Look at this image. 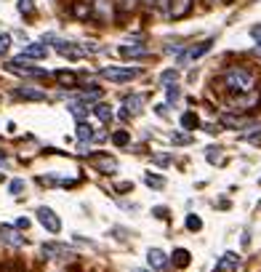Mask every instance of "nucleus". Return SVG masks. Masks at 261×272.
Masks as SVG:
<instances>
[{
	"mask_svg": "<svg viewBox=\"0 0 261 272\" xmlns=\"http://www.w3.org/2000/svg\"><path fill=\"white\" fill-rule=\"evenodd\" d=\"M155 216L157 219H166V208H155Z\"/></svg>",
	"mask_w": 261,
	"mask_h": 272,
	"instance_id": "27",
	"label": "nucleus"
},
{
	"mask_svg": "<svg viewBox=\"0 0 261 272\" xmlns=\"http://www.w3.org/2000/svg\"><path fill=\"white\" fill-rule=\"evenodd\" d=\"M173 141H176V144H186V141H189V136H184V134H176V136H173Z\"/></svg>",
	"mask_w": 261,
	"mask_h": 272,
	"instance_id": "24",
	"label": "nucleus"
},
{
	"mask_svg": "<svg viewBox=\"0 0 261 272\" xmlns=\"http://www.w3.org/2000/svg\"><path fill=\"white\" fill-rule=\"evenodd\" d=\"M186 230H192V232L203 230V219L195 216V214H189V216H186Z\"/></svg>",
	"mask_w": 261,
	"mask_h": 272,
	"instance_id": "15",
	"label": "nucleus"
},
{
	"mask_svg": "<svg viewBox=\"0 0 261 272\" xmlns=\"http://www.w3.org/2000/svg\"><path fill=\"white\" fill-rule=\"evenodd\" d=\"M208 48H211V43L205 40L203 45H197V48H192V51H189V59H197V56H203V54H205Z\"/></svg>",
	"mask_w": 261,
	"mask_h": 272,
	"instance_id": "19",
	"label": "nucleus"
},
{
	"mask_svg": "<svg viewBox=\"0 0 261 272\" xmlns=\"http://www.w3.org/2000/svg\"><path fill=\"white\" fill-rule=\"evenodd\" d=\"M77 139H80V141H86V139H93V128L83 123V126L77 128Z\"/></svg>",
	"mask_w": 261,
	"mask_h": 272,
	"instance_id": "17",
	"label": "nucleus"
},
{
	"mask_svg": "<svg viewBox=\"0 0 261 272\" xmlns=\"http://www.w3.org/2000/svg\"><path fill=\"white\" fill-rule=\"evenodd\" d=\"M16 227H19V230H27V227H30V222H27V219H19V222H16Z\"/></svg>",
	"mask_w": 261,
	"mask_h": 272,
	"instance_id": "26",
	"label": "nucleus"
},
{
	"mask_svg": "<svg viewBox=\"0 0 261 272\" xmlns=\"http://www.w3.org/2000/svg\"><path fill=\"white\" fill-rule=\"evenodd\" d=\"M72 14H75L77 19H86V16H91V3H88V0L75 3V5H72Z\"/></svg>",
	"mask_w": 261,
	"mask_h": 272,
	"instance_id": "11",
	"label": "nucleus"
},
{
	"mask_svg": "<svg viewBox=\"0 0 261 272\" xmlns=\"http://www.w3.org/2000/svg\"><path fill=\"white\" fill-rule=\"evenodd\" d=\"M168 160H171V157H168V155H157V157H155V163H157V166H166Z\"/></svg>",
	"mask_w": 261,
	"mask_h": 272,
	"instance_id": "25",
	"label": "nucleus"
},
{
	"mask_svg": "<svg viewBox=\"0 0 261 272\" xmlns=\"http://www.w3.org/2000/svg\"><path fill=\"white\" fill-rule=\"evenodd\" d=\"M224 3H226V0H224Z\"/></svg>",
	"mask_w": 261,
	"mask_h": 272,
	"instance_id": "33",
	"label": "nucleus"
},
{
	"mask_svg": "<svg viewBox=\"0 0 261 272\" xmlns=\"http://www.w3.org/2000/svg\"><path fill=\"white\" fill-rule=\"evenodd\" d=\"M14 96L16 99H27V101H43L45 99L43 91H35V88H16Z\"/></svg>",
	"mask_w": 261,
	"mask_h": 272,
	"instance_id": "7",
	"label": "nucleus"
},
{
	"mask_svg": "<svg viewBox=\"0 0 261 272\" xmlns=\"http://www.w3.org/2000/svg\"><path fill=\"white\" fill-rule=\"evenodd\" d=\"M45 54H48L45 43H32V45H27V48H24V54H21V56H27V59H43Z\"/></svg>",
	"mask_w": 261,
	"mask_h": 272,
	"instance_id": "8",
	"label": "nucleus"
},
{
	"mask_svg": "<svg viewBox=\"0 0 261 272\" xmlns=\"http://www.w3.org/2000/svg\"><path fill=\"white\" fill-rule=\"evenodd\" d=\"M147 184H149V187H155V190H160V187L166 184V181H163L160 176H152V174H147Z\"/></svg>",
	"mask_w": 261,
	"mask_h": 272,
	"instance_id": "20",
	"label": "nucleus"
},
{
	"mask_svg": "<svg viewBox=\"0 0 261 272\" xmlns=\"http://www.w3.org/2000/svg\"><path fill=\"white\" fill-rule=\"evenodd\" d=\"M0 160H5V150H0Z\"/></svg>",
	"mask_w": 261,
	"mask_h": 272,
	"instance_id": "30",
	"label": "nucleus"
},
{
	"mask_svg": "<svg viewBox=\"0 0 261 272\" xmlns=\"http://www.w3.org/2000/svg\"><path fill=\"white\" fill-rule=\"evenodd\" d=\"M8 190H11V192H14V195H19V192H21V190H24V181H21V179L11 181V187H8Z\"/></svg>",
	"mask_w": 261,
	"mask_h": 272,
	"instance_id": "22",
	"label": "nucleus"
},
{
	"mask_svg": "<svg viewBox=\"0 0 261 272\" xmlns=\"http://www.w3.org/2000/svg\"><path fill=\"white\" fill-rule=\"evenodd\" d=\"M141 3H144V5H155V0H141Z\"/></svg>",
	"mask_w": 261,
	"mask_h": 272,
	"instance_id": "29",
	"label": "nucleus"
},
{
	"mask_svg": "<svg viewBox=\"0 0 261 272\" xmlns=\"http://www.w3.org/2000/svg\"><path fill=\"white\" fill-rule=\"evenodd\" d=\"M147 264H149V270L163 272V270H166L171 262H168V256L160 251V248H149V251H147Z\"/></svg>",
	"mask_w": 261,
	"mask_h": 272,
	"instance_id": "4",
	"label": "nucleus"
},
{
	"mask_svg": "<svg viewBox=\"0 0 261 272\" xmlns=\"http://www.w3.org/2000/svg\"><path fill=\"white\" fill-rule=\"evenodd\" d=\"M37 222H40L45 227V232H51V235H59V232H61V219L56 216L51 208H45V206L37 208Z\"/></svg>",
	"mask_w": 261,
	"mask_h": 272,
	"instance_id": "2",
	"label": "nucleus"
},
{
	"mask_svg": "<svg viewBox=\"0 0 261 272\" xmlns=\"http://www.w3.org/2000/svg\"><path fill=\"white\" fill-rule=\"evenodd\" d=\"M56 78H59L64 86H70V88H72V86H77V78L72 75V72H64V70H61V72H56Z\"/></svg>",
	"mask_w": 261,
	"mask_h": 272,
	"instance_id": "13",
	"label": "nucleus"
},
{
	"mask_svg": "<svg viewBox=\"0 0 261 272\" xmlns=\"http://www.w3.org/2000/svg\"><path fill=\"white\" fill-rule=\"evenodd\" d=\"M93 112H96V117H99V120H112V110H107V104H96Z\"/></svg>",
	"mask_w": 261,
	"mask_h": 272,
	"instance_id": "14",
	"label": "nucleus"
},
{
	"mask_svg": "<svg viewBox=\"0 0 261 272\" xmlns=\"http://www.w3.org/2000/svg\"><path fill=\"white\" fill-rule=\"evenodd\" d=\"M219 267L221 270H237V267H240V256H237V253H232V251H226L224 256H221Z\"/></svg>",
	"mask_w": 261,
	"mask_h": 272,
	"instance_id": "9",
	"label": "nucleus"
},
{
	"mask_svg": "<svg viewBox=\"0 0 261 272\" xmlns=\"http://www.w3.org/2000/svg\"><path fill=\"white\" fill-rule=\"evenodd\" d=\"M197 126H200V120H197L195 112H184V115H181V128L192 131V128H197Z\"/></svg>",
	"mask_w": 261,
	"mask_h": 272,
	"instance_id": "12",
	"label": "nucleus"
},
{
	"mask_svg": "<svg viewBox=\"0 0 261 272\" xmlns=\"http://www.w3.org/2000/svg\"><path fill=\"white\" fill-rule=\"evenodd\" d=\"M256 80L259 75L253 70H248V67H229L224 72V86L229 91H237V94H251L256 88Z\"/></svg>",
	"mask_w": 261,
	"mask_h": 272,
	"instance_id": "1",
	"label": "nucleus"
},
{
	"mask_svg": "<svg viewBox=\"0 0 261 272\" xmlns=\"http://www.w3.org/2000/svg\"><path fill=\"white\" fill-rule=\"evenodd\" d=\"M0 237H3V240L8 243V246H16V248L27 243V240H24V235H19V232H16L14 227H0Z\"/></svg>",
	"mask_w": 261,
	"mask_h": 272,
	"instance_id": "5",
	"label": "nucleus"
},
{
	"mask_svg": "<svg viewBox=\"0 0 261 272\" xmlns=\"http://www.w3.org/2000/svg\"><path fill=\"white\" fill-rule=\"evenodd\" d=\"M213 272H224V270H221V267H219V270H213Z\"/></svg>",
	"mask_w": 261,
	"mask_h": 272,
	"instance_id": "32",
	"label": "nucleus"
},
{
	"mask_svg": "<svg viewBox=\"0 0 261 272\" xmlns=\"http://www.w3.org/2000/svg\"><path fill=\"white\" fill-rule=\"evenodd\" d=\"M189 11H192V0H179V5H176V8H171L168 14H171L173 19H181V16H186Z\"/></svg>",
	"mask_w": 261,
	"mask_h": 272,
	"instance_id": "10",
	"label": "nucleus"
},
{
	"mask_svg": "<svg viewBox=\"0 0 261 272\" xmlns=\"http://www.w3.org/2000/svg\"><path fill=\"white\" fill-rule=\"evenodd\" d=\"M101 75H104L107 80H112V83H126V80H130V78L139 75V70H120V67H107Z\"/></svg>",
	"mask_w": 261,
	"mask_h": 272,
	"instance_id": "3",
	"label": "nucleus"
},
{
	"mask_svg": "<svg viewBox=\"0 0 261 272\" xmlns=\"http://www.w3.org/2000/svg\"><path fill=\"white\" fill-rule=\"evenodd\" d=\"M19 11H21V14H27V16H32V14H35L32 0H19Z\"/></svg>",
	"mask_w": 261,
	"mask_h": 272,
	"instance_id": "18",
	"label": "nucleus"
},
{
	"mask_svg": "<svg viewBox=\"0 0 261 272\" xmlns=\"http://www.w3.org/2000/svg\"><path fill=\"white\" fill-rule=\"evenodd\" d=\"M133 272H155V270H133Z\"/></svg>",
	"mask_w": 261,
	"mask_h": 272,
	"instance_id": "31",
	"label": "nucleus"
},
{
	"mask_svg": "<svg viewBox=\"0 0 261 272\" xmlns=\"http://www.w3.org/2000/svg\"><path fill=\"white\" fill-rule=\"evenodd\" d=\"M128 141H130V136H128V131H117L115 136H112V144H115V147H126V144H128Z\"/></svg>",
	"mask_w": 261,
	"mask_h": 272,
	"instance_id": "16",
	"label": "nucleus"
},
{
	"mask_svg": "<svg viewBox=\"0 0 261 272\" xmlns=\"http://www.w3.org/2000/svg\"><path fill=\"white\" fill-rule=\"evenodd\" d=\"M11 48V35H0V56Z\"/></svg>",
	"mask_w": 261,
	"mask_h": 272,
	"instance_id": "21",
	"label": "nucleus"
},
{
	"mask_svg": "<svg viewBox=\"0 0 261 272\" xmlns=\"http://www.w3.org/2000/svg\"><path fill=\"white\" fill-rule=\"evenodd\" d=\"M253 38H256V40H261V27H253Z\"/></svg>",
	"mask_w": 261,
	"mask_h": 272,
	"instance_id": "28",
	"label": "nucleus"
},
{
	"mask_svg": "<svg viewBox=\"0 0 261 272\" xmlns=\"http://www.w3.org/2000/svg\"><path fill=\"white\" fill-rule=\"evenodd\" d=\"M171 256H173L171 262H173V267H176V270H186V267L192 264V253L186 251V248H176Z\"/></svg>",
	"mask_w": 261,
	"mask_h": 272,
	"instance_id": "6",
	"label": "nucleus"
},
{
	"mask_svg": "<svg viewBox=\"0 0 261 272\" xmlns=\"http://www.w3.org/2000/svg\"><path fill=\"white\" fill-rule=\"evenodd\" d=\"M155 5L160 11H171V0H155Z\"/></svg>",
	"mask_w": 261,
	"mask_h": 272,
	"instance_id": "23",
	"label": "nucleus"
}]
</instances>
